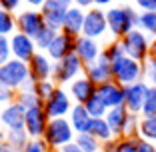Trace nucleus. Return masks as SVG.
I'll return each mask as SVG.
<instances>
[{
	"instance_id": "a18cd8bd",
	"label": "nucleus",
	"mask_w": 156,
	"mask_h": 152,
	"mask_svg": "<svg viewBox=\"0 0 156 152\" xmlns=\"http://www.w3.org/2000/svg\"><path fill=\"white\" fill-rule=\"evenodd\" d=\"M92 4H94V0H74V6L78 8H90Z\"/></svg>"
},
{
	"instance_id": "3c124183",
	"label": "nucleus",
	"mask_w": 156,
	"mask_h": 152,
	"mask_svg": "<svg viewBox=\"0 0 156 152\" xmlns=\"http://www.w3.org/2000/svg\"><path fill=\"white\" fill-rule=\"evenodd\" d=\"M56 2H60V4H64V6H68V8H70V6L74 4V0H56Z\"/></svg>"
},
{
	"instance_id": "a878e982",
	"label": "nucleus",
	"mask_w": 156,
	"mask_h": 152,
	"mask_svg": "<svg viewBox=\"0 0 156 152\" xmlns=\"http://www.w3.org/2000/svg\"><path fill=\"white\" fill-rule=\"evenodd\" d=\"M138 136L148 142H156V114L154 116H144L140 120V130Z\"/></svg>"
},
{
	"instance_id": "ea45409f",
	"label": "nucleus",
	"mask_w": 156,
	"mask_h": 152,
	"mask_svg": "<svg viewBox=\"0 0 156 152\" xmlns=\"http://www.w3.org/2000/svg\"><path fill=\"white\" fill-rule=\"evenodd\" d=\"M50 150H52V148L46 144L44 138H36V140H30L28 146L24 148L22 152H50Z\"/></svg>"
},
{
	"instance_id": "dca6fc26",
	"label": "nucleus",
	"mask_w": 156,
	"mask_h": 152,
	"mask_svg": "<svg viewBox=\"0 0 156 152\" xmlns=\"http://www.w3.org/2000/svg\"><path fill=\"white\" fill-rule=\"evenodd\" d=\"M0 122L6 126V130H20L24 128V122H26V108L18 102H12V104L4 106L2 112H0Z\"/></svg>"
},
{
	"instance_id": "9b49d317",
	"label": "nucleus",
	"mask_w": 156,
	"mask_h": 152,
	"mask_svg": "<svg viewBox=\"0 0 156 152\" xmlns=\"http://www.w3.org/2000/svg\"><path fill=\"white\" fill-rule=\"evenodd\" d=\"M108 30V22H106V12L100 8H90L84 16V28H82V36L88 38H100L102 34Z\"/></svg>"
},
{
	"instance_id": "72a5a7b5",
	"label": "nucleus",
	"mask_w": 156,
	"mask_h": 152,
	"mask_svg": "<svg viewBox=\"0 0 156 152\" xmlns=\"http://www.w3.org/2000/svg\"><path fill=\"white\" fill-rule=\"evenodd\" d=\"M138 140H140V136L138 138H126V136L116 138L114 152H138Z\"/></svg>"
},
{
	"instance_id": "ddd939ff",
	"label": "nucleus",
	"mask_w": 156,
	"mask_h": 152,
	"mask_svg": "<svg viewBox=\"0 0 156 152\" xmlns=\"http://www.w3.org/2000/svg\"><path fill=\"white\" fill-rule=\"evenodd\" d=\"M40 14H42V18H44L46 26H50V28H54V30L60 32L66 14H68V6L60 4L56 0H46L44 4H42V8H40Z\"/></svg>"
},
{
	"instance_id": "393cba45",
	"label": "nucleus",
	"mask_w": 156,
	"mask_h": 152,
	"mask_svg": "<svg viewBox=\"0 0 156 152\" xmlns=\"http://www.w3.org/2000/svg\"><path fill=\"white\" fill-rule=\"evenodd\" d=\"M88 134H92L94 138H98L102 144L114 140V134H112L110 126H108V122H106L104 118H92V124H90Z\"/></svg>"
},
{
	"instance_id": "864d4df0",
	"label": "nucleus",
	"mask_w": 156,
	"mask_h": 152,
	"mask_svg": "<svg viewBox=\"0 0 156 152\" xmlns=\"http://www.w3.org/2000/svg\"><path fill=\"white\" fill-rule=\"evenodd\" d=\"M100 152H102V150H100Z\"/></svg>"
},
{
	"instance_id": "e433bc0d",
	"label": "nucleus",
	"mask_w": 156,
	"mask_h": 152,
	"mask_svg": "<svg viewBox=\"0 0 156 152\" xmlns=\"http://www.w3.org/2000/svg\"><path fill=\"white\" fill-rule=\"evenodd\" d=\"M144 78L148 86L156 88V58H148L144 62Z\"/></svg>"
},
{
	"instance_id": "37998d69",
	"label": "nucleus",
	"mask_w": 156,
	"mask_h": 152,
	"mask_svg": "<svg viewBox=\"0 0 156 152\" xmlns=\"http://www.w3.org/2000/svg\"><path fill=\"white\" fill-rule=\"evenodd\" d=\"M138 152H156V144L148 140H138Z\"/></svg>"
},
{
	"instance_id": "9d476101",
	"label": "nucleus",
	"mask_w": 156,
	"mask_h": 152,
	"mask_svg": "<svg viewBox=\"0 0 156 152\" xmlns=\"http://www.w3.org/2000/svg\"><path fill=\"white\" fill-rule=\"evenodd\" d=\"M148 84L144 80L136 84H130V86H124V92H126V100H124V106L128 108L130 114H142L144 102H146V94H148Z\"/></svg>"
},
{
	"instance_id": "8fccbe9b",
	"label": "nucleus",
	"mask_w": 156,
	"mask_h": 152,
	"mask_svg": "<svg viewBox=\"0 0 156 152\" xmlns=\"http://www.w3.org/2000/svg\"><path fill=\"white\" fill-rule=\"evenodd\" d=\"M112 0H94V4H98V6H106V4H110Z\"/></svg>"
},
{
	"instance_id": "2f4dec72",
	"label": "nucleus",
	"mask_w": 156,
	"mask_h": 152,
	"mask_svg": "<svg viewBox=\"0 0 156 152\" xmlns=\"http://www.w3.org/2000/svg\"><path fill=\"white\" fill-rule=\"evenodd\" d=\"M138 28L144 34H154L156 36V12H140Z\"/></svg>"
},
{
	"instance_id": "49530a36",
	"label": "nucleus",
	"mask_w": 156,
	"mask_h": 152,
	"mask_svg": "<svg viewBox=\"0 0 156 152\" xmlns=\"http://www.w3.org/2000/svg\"><path fill=\"white\" fill-rule=\"evenodd\" d=\"M26 4H30L32 8H42V4H44L46 0H24Z\"/></svg>"
},
{
	"instance_id": "f257e3e1",
	"label": "nucleus",
	"mask_w": 156,
	"mask_h": 152,
	"mask_svg": "<svg viewBox=\"0 0 156 152\" xmlns=\"http://www.w3.org/2000/svg\"><path fill=\"white\" fill-rule=\"evenodd\" d=\"M138 18L140 14L130 6H118V8L106 10V22H108V30L114 34V38H124L128 32H132L134 28H138Z\"/></svg>"
},
{
	"instance_id": "f03ea898",
	"label": "nucleus",
	"mask_w": 156,
	"mask_h": 152,
	"mask_svg": "<svg viewBox=\"0 0 156 152\" xmlns=\"http://www.w3.org/2000/svg\"><path fill=\"white\" fill-rule=\"evenodd\" d=\"M44 140L50 148H64L66 144L76 140V132L68 118H54L46 126Z\"/></svg>"
},
{
	"instance_id": "79ce46f5",
	"label": "nucleus",
	"mask_w": 156,
	"mask_h": 152,
	"mask_svg": "<svg viewBox=\"0 0 156 152\" xmlns=\"http://www.w3.org/2000/svg\"><path fill=\"white\" fill-rule=\"evenodd\" d=\"M20 2H22V0H0V8L8 10V12H14V10L20 6Z\"/></svg>"
},
{
	"instance_id": "c85d7f7f",
	"label": "nucleus",
	"mask_w": 156,
	"mask_h": 152,
	"mask_svg": "<svg viewBox=\"0 0 156 152\" xmlns=\"http://www.w3.org/2000/svg\"><path fill=\"white\" fill-rule=\"evenodd\" d=\"M56 36H58V30H54V28H50V26H44V28H42V32L34 38L36 48H38V50H48Z\"/></svg>"
},
{
	"instance_id": "4be33fe9",
	"label": "nucleus",
	"mask_w": 156,
	"mask_h": 152,
	"mask_svg": "<svg viewBox=\"0 0 156 152\" xmlns=\"http://www.w3.org/2000/svg\"><path fill=\"white\" fill-rule=\"evenodd\" d=\"M128 116H130V112H128L126 106L110 108V110L106 112L104 120L108 122L112 134H114V138H122V136H124V126H126V122H128Z\"/></svg>"
},
{
	"instance_id": "6e6552de",
	"label": "nucleus",
	"mask_w": 156,
	"mask_h": 152,
	"mask_svg": "<svg viewBox=\"0 0 156 152\" xmlns=\"http://www.w3.org/2000/svg\"><path fill=\"white\" fill-rule=\"evenodd\" d=\"M44 18H42L40 10H24L16 16V32L26 34L34 40L44 28Z\"/></svg>"
},
{
	"instance_id": "bb28decb",
	"label": "nucleus",
	"mask_w": 156,
	"mask_h": 152,
	"mask_svg": "<svg viewBox=\"0 0 156 152\" xmlns=\"http://www.w3.org/2000/svg\"><path fill=\"white\" fill-rule=\"evenodd\" d=\"M16 34V18L8 10L0 8V36H12Z\"/></svg>"
},
{
	"instance_id": "b1692460",
	"label": "nucleus",
	"mask_w": 156,
	"mask_h": 152,
	"mask_svg": "<svg viewBox=\"0 0 156 152\" xmlns=\"http://www.w3.org/2000/svg\"><path fill=\"white\" fill-rule=\"evenodd\" d=\"M30 140L32 138L28 136V132L24 128H20V130H6V144H8L14 152H22L24 148L28 146Z\"/></svg>"
},
{
	"instance_id": "58836bf2",
	"label": "nucleus",
	"mask_w": 156,
	"mask_h": 152,
	"mask_svg": "<svg viewBox=\"0 0 156 152\" xmlns=\"http://www.w3.org/2000/svg\"><path fill=\"white\" fill-rule=\"evenodd\" d=\"M16 90H12L10 86H6V84L0 82V104H12V102H16Z\"/></svg>"
},
{
	"instance_id": "7ed1b4c3",
	"label": "nucleus",
	"mask_w": 156,
	"mask_h": 152,
	"mask_svg": "<svg viewBox=\"0 0 156 152\" xmlns=\"http://www.w3.org/2000/svg\"><path fill=\"white\" fill-rule=\"evenodd\" d=\"M28 80H30V68H28L26 62H20V60L12 58L4 66H0V82L10 86L16 92L26 86Z\"/></svg>"
},
{
	"instance_id": "5701e85b",
	"label": "nucleus",
	"mask_w": 156,
	"mask_h": 152,
	"mask_svg": "<svg viewBox=\"0 0 156 152\" xmlns=\"http://www.w3.org/2000/svg\"><path fill=\"white\" fill-rule=\"evenodd\" d=\"M70 124H72L74 132L76 134H86L90 130V124H92V116L88 114L86 106L84 104H74L72 110H70Z\"/></svg>"
},
{
	"instance_id": "6ab92c4d",
	"label": "nucleus",
	"mask_w": 156,
	"mask_h": 152,
	"mask_svg": "<svg viewBox=\"0 0 156 152\" xmlns=\"http://www.w3.org/2000/svg\"><path fill=\"white\" fill-rule=\"evenodd\" d=\"M96 84L92 82L88 76H80L74 82H70V96L74 98L76 104H86L94 94H96Z\"/></svg>"
},
{
	"instance_id": "603ef678",
	"label": "nucleus",
	"mask_w": 156,
	"mask_h": 152,
	"mask_svg": "<svg viewBox=\"0 0 156 152\" xmlns=\"http://www.w3.org/2000/svg\"><path fill=\"white\" fill-rule=\"evenodd\" d=\"M0 152H14V150H12V148H10V146H8L6 142H4L2 146H0Z\"/></svg>"
},
{
	"instance_id": "f8f14e48",
	"label": "nucleus",
	"mask_w": 156,
	"mask_h": 152,
	"mask_svg": "<svg viewBox=\"0 0 156 152\" xmlns=\"http://www.w3.org/2000/svg\"><path fill=\"white\" fill-rule=\"evenodd\" d=\"M10 48H12V58L20 60V62H30L36 54V42L26 34H12L10 36Z\"/></svg>"
},
{
	"instance_id": "c03bdc74",
	"label": "nucleus",
	"mask_w": 156,
	"mask_h": 152,
	"mask_svg": "<svg viewBox=\"0 0 156 152\" xmlns=\"http://www.w3.org/2000/svg\"><path fill=\"white\" fill-rule=\"evenodd\" d=\"M60 152H82V148L78 146L76 142H70V144H66L64 148H60Z\"/></svg>"
},
{
	"instance_id": "473e14b6",
	"label": "nucleus",
	"mask_w": 156,
	"mask_h": 152,
	"mask_svg": "<svg viewBox=\"0 0 156 152\" xmlns=\"http://www.w3.org/2000/svg\"><path fill=\"white\" fill-rule=\"evenodd\" d=\"M102 52H104V56L110 60L112 64H114V62H118L120 58H124V56H126V52H124V46H122V42H120V40H112Z\"/></svg>"
},
{
	"instance_id": "f704fd0d",
	"label": "nucleus",
	"mask_w": 156,
	"mask_h": 152,
	"mask_svg": "<svg viewBox=\"0 0 156 152\" xmlns=\"http://www.w3.org/2000/svg\"><path fill=\"white\" fill-rule=\"evenodd\" d=\"M56 90V84H54V80H40V82H36L34 84V94H36L38 98H40L42 102L46 100V98L50 96L52 92Z\"/></svg>"
},
{
	"instance_id": "1a4fd4ad",
	"label": "nucleus",
	"mask_w": 156,
	"mask_h": 152,
	"mask_svg": "<svg viewBox=\"0 0 156 152\" xmlns=\"http://www.w3.org/2000/svg\"><path fill=\"white\" fill-rule=\"evenodd\" d=\"M50 118L44 110V104L36 106V108H30L26 110V122H24V130L28 132V136L32 140L36 138H44V132H46V126H48Z\"/></svg>"
},
{
	"instance_id": "7c9ffc66",
	"label": "nucleus",
	"mask_w": 156,
	"mask_h": 152,
	"mask_svg": "<svg viewBox=\"0 0 156 152\" xmlns=\"http://www.w3.org/2000/svg\"><path fill=\"white\" fill-rule=\"evenodd\" d=\"M16 102L18 104H22L26 110H30V108H36V106H42L44 102L40 100V98L34 94V90H20L18 94H16Z\"/></svg>"
},
{
	"instance_id": "c756f323",
	"label": "nucleus",
	"mask_w": 156,
	"mask_h": 152,
	"mask_svg": "<svg viewBox=\"0 0 156 152\" xmlns=\"http://www.w3.org/2000/svg\"><path fill=\"white\" fill-rule=\"evenodd\" d=\"M84 106H86L88 114H90L92 118H104V116H106V112H108L106 104L102 102V98L98 96V94H94V96H92V98H90V100H88Z\"/></svg>"
},
{
	"instance_id": "20e7f679",
	"label": "nucleus",
	"mask_w": 156,
	"mask_h": 152,
	"mask_svg": "<svg viewBox=\"0 0 156 152\" xmlns=\"http://www.w3.org/2000/svg\"><path fill=\"white\" fill-rule=\"evenodd\" d=\"M112 76L118 84L122 86H130V84H136L142 80L144 76V64L142 62H138L134 58H128V56H124L120 58L118 62L112 64Z\"/></svg>"
},
{
	"instance_id": "412c9836",
	"label": "nucleus",
	"mask_w": 156,
	"mask_h": 152,
	"mask_svg": "<svg viewBox=\"0 0 156 152\" xmlns=\"http://www.w3.org/2000/svg\"><path fill=\"white\" fill-rule=\"evenodd\" d=\"M84 16H86V12H82V8H78V6H70V8H68V14H66V18H64V24H62V30H60V32L70 34V36H74V38L82 36Z\"/></svg>"
},
{
	"instance_id": "a211bd4d",
	"label": "nucleus",
	"mask_w": 156,
	"mask_h": 152,
	"mask_svg": "<svg viewBox=\"0 0 156 152\" xmlns=\"http://www.w3.org/2000/svg\"><path fill=\"white\" fill-rule=\"evenodd\" d=\"M74 54L82 60L84 66H88V64H92V62H96V60L100 58L102 50H100V46H98V42L94 40V38L78 36L76 38V48H74Z\"/></svg>"
},
{
	"instance_id": "aec40b11",
	"label": "nucleus",
	"mask_w": 156,
	"mask_h": 152,
	"mask_svg": "<svg viewBox=\"0 0 156 152\" xmlns=\"http://www.w3.org/2000/svg\"><path fill=\"white\" fill-rule=\"evenodd\" d=\"M28 68H30V78H32L34 82H40V80H50L54 64L50 62V58L46 54L36 52L34 58L28 62Z\"/></svg>"
},
{
	"instance_id": "2eb2a0df",
	"label": "nucleus",
	"mask_w": 156,
	"mask_h": 152,
	"mask_svg": "<svg viewBox=\"0 0 156 152\" xmlns=\"http://www.w3.org/2000/svg\"><path fill=\"white\" fill-rule=\"evenodd\" d=\"M84 76H88L96 86L114 80V76H112V62L104 56V52L100 54V58L96 62H92V64H88L84 68Z\"/></svg>"
},
{
	"instance_id": "de8ad7c7",
	"label": "nucleus",
	"mask_w": 156,
	"mask_h": 152,
	"mask_svg": "<svg viewBox=\"0 0 156 152\" xmlns=\"http://www.w3.org/2000/svg\"><path fill=\"white\" fill-rule=\"evenodd\" d=\"M150 58H156V38L150 40Z\"/></svg>"
},
{
	"instance_id": "c9c22d12",
	"label": "nucleus",
	"mask_w": 156,
	"mask_h": 152,
	"mask_svg": "<svg viewBox=\"0 0 156 152\" xmlns=\"http://www.w3.org/2000/svg\"><path fill=\"white\" fill-rule=\"evenodd\" d=\"M156 114V88H148V94H146V102H144V108H142V118L144 116H154Z\"/></svg>"
},
{
	"instance_id": "4468645a",
	"label": "nucleus",
	"mask_w": 156,
	"mask_h": 152,
	"mask_svg": "<svg viewBox=\"0 0 156 152\" xmlns=\"http://www.w3.org/2000/svg\"><path fill=\"white\" fill-rule=\"evenodd\" d=\"M96 94L102 98V102L106 104V108H118V106H124V100H126V92H124V86L118 84L116 80H110L106 84H100L96 88Z\"/></svg>"
},
{
	"instance_id": "f3484780",
	"label": "nucleus",
	"mask_w": 156,
	"mask_h": 152,
	"mask_svg": "<svg viewBox=\"0 0 156 152\" xmlns=\"http://www.w3.org/2000/svg\"><path fill=\"white\" fill-rule=\"evenodd\" d=\"M74 48H76V38L70 36V34L58 32V36L54 38V42L50 44V48L46 50V56L54 62H60L62 58H66L68 54H72Z\"/></svg>"
},
{
	"instance_id": "0eeeda50",
	"label": "nucleus",
	"mask_w": 156,
	"mask_h": 152,
	"mask_svg": "<svg viewBox=\"0 0 156 152\" xmlns=\"http://www.w3.org/2000/svg\"><path fill=\"white\" fill-rule=\"evenodd\" d=\"M72 106L74 104H72V100H70V96L64 92V88H58V86H56V90L44 100V110H46V114H48L50 120L66 118V116L70 114V110H72Z\"/></svg>"
},
{
	"instance_id": "a19ab883",
	"label": "nucleus",
	"mask_w": 156,
	"mask_h": 152,
	"mask_svg": "<svg viewBox=\"0 0 156 152\" xmlns=\"http://www.w3.org/2000/svg\"><path fill=\"white\" fill-rule=\"evenodd\" d=\"M142 12H156V0H134Z\"/></svg>"
},
{
	"instance_id": "39448f33",
	"label": "nucleus",
	"mask_w": 156,
	"mask_h": 152,
	"mask_svg": "<svg viewBox=\"0 0 156 152\" xmlns=\"http://www.w3.org/2000/svg\"><path fill=\"white\" fill-rule=\"evenodd\" d=\"M120 42H122L124 52H126L128 58H134L138 62H142V64L150 58V40L140 28H134L132 32H128L124 38H120Z\"/></svg>"
},
{
	"instance_id": "09e8293b",
	"label": "nucleus",
	"mask_w": 156,
	"mask_h": 152,
	"mask_svg": "<svg viewBox=\"0 0 156 152\" xmlns=\"http://www.w3.org/2000/svg\"><path fill=\"white\" fill-rule=\"evenodd\" d=\"M6 142V134H4V130H2V126H0V146Z\"/></svg>"
},
{
	"instance_id": "423d86ee",
	"label": "nucleus",
	"mask_w": 156,
	"mask_h": 152,
	"mask_svg": "<svg viewBox=\"0 0 156 152\" xmlns=\"http://www.w3.org/2000/svg\"><path fill=\"white\" fill-rule=\"evenodd\" d=\"M86 66L82 64V60L78 58L76 54H68L66 58H62L60 62H54V68H52V80L54 82H74L76 78H80V74L84 72Z\"/></svg>"
},
{
	"instance_id": "4c0bfd02",
	"label": "nucleus",
	"mask_w": 156,
	"mask_h": 152,
	"mask_svg": "<svg viewBox=\"0 0 156 152\" xmlns=\"http://www.w3.org/2000/svg\"><path fill=\"white\" fill-rule=\"evenodd\" d=\"M8 60H12L10 36H0V66H4Z\"/></svg>"
},
{
	"instance_id": "cd10ccee",
	"label": "nucleus",
	"mask_w": 156,
	"mask_h": 152,
	"mask_svg": "<svg viewBox=\"0 0 156 152\" xmlns=\"http://www.w3.org/2000/svg\"><path fill=\"white\" fill-rule=\"evenodd\" d=\"M74 142L78 144V146L82 148V152H100L102 148H100V140L98 138H94L92 134H76V140Z\"/></svg>"
}]
</instances>
